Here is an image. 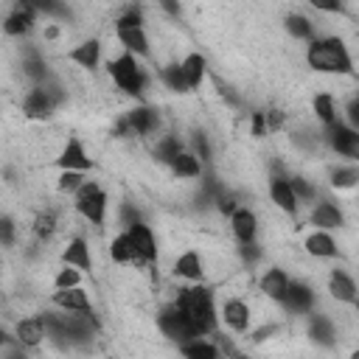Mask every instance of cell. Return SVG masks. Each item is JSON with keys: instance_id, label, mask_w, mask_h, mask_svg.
I'll list each match as a JSON object with an SVG mask.
<instances>
[{"instance_id": "8fae6325", "label": "cell", "mask_w": 359, "mask_h": 359, "mask_svg": "<svg viewBox=\"0 0 359 359\" xmlns=\"http://www.w3.org/2000/svg\"><path fill=\"white\" fill-rule=\"evenodd\" d=\"M127 124H129V129H135L140 135H149L158 127V112L149 110V107H138V110H132L127 115Z\"/></svg>"}, {"instance_id": "6da1fadb", "label": "cell", "mask_w": 359, "mask_h": 359, "mask_svg": "<svg viewBox=\"0 0 359 359\" xmlns=\"http://www.w3.org/2000/svg\"><path fill=\"white\" fill-rule=\"evenodd\" d=\"M177 309H183L186 317L194 323V328L202 334L214 332L216 325V314H214V297L205 286H194V289H183L177 297Z\"/></svg>"}, {"instance_id": "f546056e", "label": "cell", "mask_w": 359, "mask_h": 359, "mask_svg": "<svg viewBox=\"0 0 359 359\" xmlns=\"http://www.w3.org/2000/svg\"><path fill=\"white\" fill-rule=\"evenodd\" d=\"M309 334H312L317 343H332L334 328H332V323H328L325 317H314V320H312V328H309Z\"/></svg>"}, {"instance_id": "1f68e13d", "label": "cell", "mask_w": 359, "mask_h": 359, "mask_svg": "<svg viewBox=\"0 0 359 359\" xmlns=\"http://www.w3.org/2000/svg\"><path fill=\"white\" fill-rule=\"evenodd\" d=\"M286 28H289V34H292V37H301V40H306V37L312 34L309 20L301 17V14H292V17L286 20Z\"/></svg>"}, {"instance_id": "816d5d0a", "label": "cell", "mask_w": 359, "mask_h": 359, "mask_svg": "<svg viewBox=\"0 0 359 359\" xmlns=\"http://www.w3.org/2000/svg\"><path fill=\"white\" fill-rule=\"evenodd\" d=\"M6 340V334H3V328H0V343H3Z\"/></svg>"}, {"instance_id": "2e32d148", "label": "cell", "mask_w": 359, "mask_h": 359, "mask_svg": "<svg viewBox=\"0 0 359 359\" xmlns=\"http://www.w3.org/2000/svg\"><path fill=\"white\" fill-rule=\"evenodd\" d=\"M17 337H20V343H25V345H37V343L45 337V323H42V317L23 320V323L17 325Z\"/></svg>"}, {"instance_id": "7dc6e473", "label": "cell", "mask_w": 359, "mask_h": 359, "mask_svg": "<svg viewBox=\"0 0 359 359\" xmlns=\"http://www.w3.org/2000/svg\"><path fill=\"white\" fill-rule=\"evenodd\" d=\"M118 25H140V14L138 12H127L121 20H118Z\"/></svg>"}, {"instance_id": "4fadbf2b", "label": "cell", "mask_w": 359, "mask_h": 359, "mask_svg": "<svg viewBox=\"0 0 359 359\" xmlns=\"http://www.w3.org/2000/svg\"><path fill=\"white\" fill-rule=\"evenodd\" d=\"M118 40H121L135 53H146L149 51V42H146V34H143L140 25H118Z\"/></svg>"}, {"instance_id": "277c9868", "label": "cell", "mask_w": 359, "mask_h": 359, "mask_svg": "<svg viewBox=\"0 0 359 359\" xmlns=\"http://www.w3.org/2000/svg\"><path fill=\"white\" fill-rule=\"evenodd\" d=\"M76 208H79V214L84 219H90L93 225H101L104 222V211H107V197H104V191L96 183H82Z\"/></svg>"}, {"instance_id": "ba28073f", "label": "cell", "mask_w": 359, "mask_h": 359, "mask_svg": "<svg viewBox=\"0 0 359 359\" xmlns=\"http://www.w3.org/2000/svg\"><path fill=\"white\" fill-rule=\"evenodd\" d=\"M56 163L62 169H73V171H87L90 169V158L84 155V149H82V143L76 138L68 140V146L62 149V155H59Z\"/></svg>"}, {"instance_id": "d6a6232c", "label": "cell", "mask_w": 359, "mask_h": 359, "mask_svg": "<svg viewBox=\"0 0 359 359\" xmlns=\"http://www.w3.org/2000/svg\"><path fill=\"white\" fill-rule=\"evenodd\" d=\"M112 258H115V261H121V264L132 261V247H129L127 233H124V236H118L115 242H112Z\"/></svg>"}, {"instance_id": "60d3db41", "label": "cell", "mask_w": 359, "mask_h": 359, "mask_svg": "<svg viewBox=\"0 0 359 359\" xmlns=\"http://www.w3.org/2000/svg\"><path fill=\"white\" fill-rule=\"evenodd\" d=\"M53 225H56V219H53V214H45V216H40V219H37V236H42V238H48V236L53 233Z\"/></svg>"}, {"instance_id": "ffe728a7", "label": "cell", "mask_w": 359, "mask_h": 359, "mask_svg": "<svg viewBox=\"0 0 359 359\" xmlns=\"http://www.w3.org/2000/svg\"><path fill=\"white\" fill-rule=\"evenodd\" d=\"M332 295L337 297V301H345V304H354L356 301V286L348 275L343 273H334L332 275Z\"/></svg>"}, {"instance_id": "f35d334b", "label": "cell", "mask_w": 359, "mask_h": 359, "mask_svg": "<svg viewBox=\"0 0 359 359\" xmlns=\"http://www.w3.org/2000/svg\"><path fill=\"white\" fill-rule=\"evenodd\" d=\"M56 286H59V289L79 286V273H76V269H62V273L56 275Z\"/></svg>"}, {"instance_id": "d6986e66", "label": "cell", "mask_w": 359, "mask_h": 359, "mask_svg": "<svg viewBox=\"0 0 359 359\" xmlns=\"http://www.w3.org/2000/svg\"><path fill=\"white\" fill-rule=\"evenodd\" d=\"M312 222H314V225H320V227H340V225H343V214L337 211L334 205L323 202V205H317V208H314Z\"/></svg>"}, {"instance_id": "9c48e42d", "label": "cell", "mask_w": 359, "mask_h": 359, "mask_svg": "<svg viewBox=\"0 0 359 359\" xmlns=\"http://www.w3.org/2000/svg\"><path fill=\"white\" fill-rule=\"evenodd\" d=\"M284 304L292 309V312H309L314 306V295L309 286L304 284H289L286 286V295H284Z\"/></svg>"}, {"instance_id": "e0dca14e", "label": "cell", "mask_w": 359, "mask_h": 359, "mask_svg": "<svg viewBox=\"0 0 359 359\" xmlns=\"http://www.w3.org/2000/svg\"><path fill=\"white\" fill-rule=\"evenodd\" d=\"M225 320L236 328V332H247L250 325V309L242 301H227L225 304Z\"/></svg>"}, {"instance_id": "d590c367", "label": "cell", "mask_w": 359, "mask_h": 359, "mask_svg": "<svg viewBox=\"0 0 359 359\" xmlns=\"http://www.w3.org/2000/svg\"><path fill=\"white\" fill-rule=\"evenodd\" d=\"M25 73L34 76V79H45V65H42V59H40L37 53H28V59H25Z\"/></svg>"}, {"instance_id": "7402d4cb", "label": "cell", "mask_w": 359, "mask_h": 359, "mask_svg": "<svg viewBox=\"0 0 359 359\" xmlns=\"http://www.w3.org/2000/svg\"><path fill=\"white\" fill-rule=\"evenodd\" d=\"M65 264L71 267H79V269H90V253H87V245L82 242V238H73L71 247L65 250Z\"/></svg>"}, {"instance_id": "b9f144b4", "label": "cell", "mask_w": 359, "mask_h": 359, "mask_svg": "<svg viewBox=\"0 0 359 359\" xmlns=\"http://www.w3.org/2000/svg\"><path fill=\"white\" fill-rule=\"evenodd\" d=\"M216 208H219L222 214H233V211H236V199H233L230 194L219 191V194H216Z\"/></svg>"}, {"instance_id": "f907efd6", "label": "cell", "mask_w": 359, "mask_h": 359, "mask_svg": "<svg viewBox=\"0 0 359 359\" xmlns=\"http://www.w3.org/2000/svg\"><path fill=\"white\" fill-rule=\"evenodd\" d=\"M351 121H354V124H359V104H356V101L351 104Z\"/></svg>"}, {"instance_id": "4316f807", "label": "cell", "mask_w": 359, "mask_h": 359, "mask_svg": "<svg viewBox=\"0 0 359 359\" xmlns=\"http://www.w3.org/2000/svg\"><path fill=\"white\" fill-rule=\"evenodd\" d=\"M171 166H174V174H180V177H197L202 169H199V160L194 158V155H183L180 152L174 160H171Z\"/></svg>"}, {"instance_id": "4dcf8cb0", "label": "cell", "mask_w": 359, "mask_h": 359, "mask_svg": "<svg viewBox=\"0 0 359 359\" xmlns=\"http://www.w3.org/2000/svg\"><path fill=\"white\" fill-rule=\"evenodd\" d=\"M180 152H183V149H180V140H177V138H163V140L158 143V152H155V155H158L160 160L171 163V160L180 155Z\"/></svg>"}, {"instance_id": "f6af8a7d", "label": "cell", "mask_w": 359, "mask_h": 359, "mask_svg": "<svg viewBox=\"0 0 359 359\" xmlns=\"http://www.w3.org/2000/svg\"><path fill=\"white\" fill-rule=\"evenodd\" d=\"M264 124H267L269 129H278V127L284 124V112H281V110H273V112H267V118H264Z\"/></svg>"}, {"instance_id": "cb8c5ba5", "label": "cell", "mask_w": 359, "mask_h": 359, "mask_svg": "<svg viewBox=\"0 0 359 359\" xmlns=\"http://www.w3.org/2000/svg\"><path fill=\"white\" fill-rule=\"evenodd\" d=\"M32 23H34V12L32 9H20V12H14L9 20H6V34H25L28 28H32Z\"/></svg>"}, {"instance_id": "83f0119b", "label": "cell", "mask_w": 359, "mask_h": 359, "mask_svg": "<svg viewBox=\"0 0 359 359\" xmlns=\"http://www.w3.org/2000/svg\"><path fill=\"white\" fill-rule=\"evenodd\" d=\"M314 112L323 124H334L337 121V110H334V99L332 96H317L314 99Z\"/></svg>"}, {"instance_id": "c3c4849f", "label": "cell", "mask_w": 359, "mask_h": 359, "mask_svg": "<svg viewBox=\"0 0 359 359\" xmlns=\"http://www.w3.org/2000/svg\"><path fill=\"white\" fill-rule=\"evenodd\" d=\"M264 127H267V124H264V115L256 112V115H253V135H264Z\"/></svg>"}, {"instance_id": "e575fe53", "label": "cell", "mask_w": 359, "mask_h": 359, "mask_svg": "<svg viewBox=\"0 0 359 359\" xmlns=\"http://www.w3.org/2000/svg\"><path fill=\"white\" fill-rule=\"evenodd\" d=\"M79 186H82V174L73 171V169H65V174L59 177V188H62V191H76Z\"/></svg>"}, {"instance_id": "ee69618b", "label": "cell", "mask_w": 359, "mask_h": 359, "mask_svg": "<svg viewBox=\"0 0 359 359\" xmlns=\"http://www.w3.org/2000/svg\"><path fill=\"white\" fill-rule=\"evenodd\" d=\"M121 219H124V225L129 227V225H138V222H140V214L135 211L132 205H124V208H121Z\"/></svg>"}, {"instance_id": "9a60e30c", "label": "cell", "mask_w": 359, "mask_h": 359, "mask_svg": "<svg viewBox=\"0 0 359 359\" xmlns=\"http://www.w3.org/2000/svg\"><path fill=\"white\" fill-rule=\"evenodd\" d=\"M233 233L238 236V242H253V236H256V216L250 211H233Z\"/></svg>"}, {"instance_id": "681fc988", "label": "cell", "mask_w": 359, "mask_h": 359, "mask_svg": "<svg viewBox=\"0 0 359 359\" xmlns=\"http://www.w3.org/2000/svg\"><path fill=\"white\" fill-rule=\"evenodd\" d=\"M160 6H163V9L169 12V14H174V17L180 14V6H177V0H160Z\"/></svg>"}, {"instance_id": "ac0fdd59", "label": "cell", "mask_w": 359, "mask_h": 359, "mask_svg": "<svg viewBox=\"0 0 359 359\" xmlns=\"http://www.w3.org/2000/svg\"><path fill=\"white\" fill-rule=\"evenodd\" d=\"M71 59L82 68H96L99 65V42L96 40L82 42L76 51H71Z\"/></svg>"}, {"instance_id": "bcb514c9", "label": "cell", "mask_w": 359, "mask_h": 359, "mask_svg": "<svg viewBox=\"0 0 359 359\" xmlns=\"http://www.w3.org/2000/svg\"><path fill=\"white\" fill-rule=\"evenodd\" d=\"M194 143H197V152L202 155V160H208V158H211V146H208V138H205L202 132H197Z\"/></svg>"}, {"instance_id": "603a6c76", "label": "cell", "mask_w": 359, "mask_h": 359, "mask_svg": "<svg viewBox=\"0 0 359 359\" xmlns=\"http://www.w3.org/2000/svg\"><path fill=\"white\" fill-rule=\"evenodd\" d=\"M183 73H186V79H188V87L194 90V87H199V82H202V73H205V59L199 56V53H191L183 65Z\"/></svg>"}, {"instance_id": "8d00e7d4", "label": "cell", "mask_w": 359, "mask_h": 359, "mask_svg": "<svg viewBox=\"0 0 359 359\" xmlns=\"http://www.w3.org/2000/svg\"><path fill=\"white\" fill-rule=\"evenodd\" d=\"M332 183H334L337 188H348V186L356 183V171H354V169H340V171H334Z\"/></svg>"}, {"instance_id": "d4e9b609", "label": "cell", "mask_w": 359, "mask_h": 359, "mask_svg": "<svg viewBox=\"0 0 359 359\" xmlns=\"http://www.w3.org/2000/svg\"><path fill=\"white\" fill-rule=\"evenodd\" d=\"M306 250H309L312 256H323V258H328V256H337V245H334L325 233H314V236H309Z\"/></svg>"}, {"instance_id": "7a4b0ae2", "label": "cell", "mask_w": 359, "mask_h": 359, "mask_svg": "<svg viewBox=\"0 0 359 359\" xmlns=\"http://www.w3.org/2000/svg\"><path fill=\"white\" fill-rule=\"evenodd\" d=\"M309 65L323 73H351V56L340 40H320L309 48Z\"/></svg>"}, {"instance_id": "8992f818", "label": "cell", "mask_w": 359, "mask_h": 359, "mask_svg": "<svg viewBox=\"0 0 359 359\" xmlns=\"http://www.w3.org/2000/svg\"><path fill=\"white\" fill-rule=\"evenodd\" d=\"M127 238H129V247H132V261H155V256H158L155 236H152V230H149L143 222L129 225Z\"/></svg>"}, {"instance_id": "484cf974", "label": "cell", "mask_w": 359, "mask_h": 359, "mask_svg": "<svg viewBox=\"0 0 359 359\" xmlns=\"http://www.w3.org/2000/svg\"><path fill=\"white\" fill-rule=\"evenodd\" d=\"M174 273H177V275H183V278H199V275H202L199 256H197V253L180 256V258H177V267H174Z\"/></svg>"}, {"instance_id": "f1b7e54d", "label": "cell", "mask_w": 359, "mask_h": 359, "mask_svg": "<svg viewBox=\"0 0 359 359\" xmlns=\"http://www.w3.org/2000/svg\"><path fill=\"white\" fill-rule=\"evenodd\" d=\"M163 82H166L171 90H177V93H186V90H191V87H188V79H186V73H183V68H180V65L166 68V71H163Z\"/></svg>"}, {"instance_id": "7c38bea8", "label": "cell", "mask_w": 359, "mask_h": 359, "mask_svg": "<svg viewBox=\"0 0 359 359\" xmlns=\"http://www.w3.org/2000/svg\"><path fill=\"white\" fill-rule=\"evenodd\" d=\"M286 286H289V278L281 273V269H269V273L261 278V292L269 295L273 301H284Z\"/></svg>"}, {"instance_id": "7bdbcfd3", "label": "cell", "mask_w": 359, "mask_h": 359, "mask_svg": "<svg viewBox=\"0 0 359 359\" xmlns=\"http://www.w3.org/2000/svg\"><path fill=\"white\" fill-rule=\"evenodd\" d=\"M309 3H312L314 9H323V12H340V9H343L340 0H309Z\"/></svg>"}, {"instance_id": "5bb4252c", "label": "cell", "mask_w": 359, "mask_h": 359, "mask_svg": "<svg viewBox=\"0 0 359 359\" xmlns=\"http://www.w3.org/2000/svg\"><path fill=\"white\" fill-rule=\"evenodd\" d=\"M23 107H25V112L32 115V118H48V115H51V110H53V101H51V96L45 93L42 87H37L34 93L25 99V104H23Z\"/></svg>"}, {"instance_id": "52a82bcc", "label": "cell", "mask_w": 359, "mask_h": 359, "mask_svg": "<svg viewBox=\"0 0 359 359\" xmlns=\"http://www.w3.org/2000/svg\"><path fill=\"white\" fill-rule=\"evenodd\" d=\"M328 143H332L340 155L354 158L356 149H359V135L354 129H348V127H343V124L334 121V124H328Z\"/></svg>"}, {"instance_id": "836d02e7", "label": "cell", "mask_w": 359, "mask_h": 359, "mask_svg": "<svg viewBox=\"0 0 359 359\" xmlns=\"http://www.w3.org/2000/svg\"><path fill=\"white\" fill-rule=\"evenodd\" d=\"M183 354L186 356H197V359H214L216 348L214 345H205V343H188V345H183Z\"/></svg>"}, {"instance_id": "5b68a950", "label": "cell", "mask_w": 359, "mask_h": 359, "mask_svg": "<svg viewBox=\"0 0 359 359\" xmlns=\"http://www.w3.org/2000/svg\"><path fill=\"white\" fill-rule=\"evenodd\" d=\"M160 328H163L166 337L177 340V343H188V340L199 337V332L194 328V323L186 317L183 309H177V306H174V309H166V312L160 314Z\"/></svg>"}, {"instance_id": "74e56055", "label": "cell", "mask_w": 359, "mask_h": 359, "mask_svg": "<svg viewBox=\"0 0 359 359\" xmlns=\"http://www.w3.org/2000/svg\"><path fill=\"white\" fill-rule=\"evenodd\" d=\"M289 188L295 191V197H304V199H312V197H314V188L306 183V180H301V177H295L292 183H289Z\"/></svg>"}, {"instance_id": "3957f363", "label": "cell", "mask_w": 359, "mask_h": 359, "mask_svg": "<svg viewBox=\"0 0 359 359\" xmlns=\"http://www.w3.org/2000/svg\"><path fill=\"white\" fill-rule=\"evenodd\" d=\"M110 73L124 93H132V96L143 93V76H140V68L135 65V56H129V53L118 56L115 62H110Z\"/></svg>"}, {"instance_id": "44dd1931", "label": "cell", "mask_w": 359, "mask_h": 359, "mask_svg": "<svg viewBox=\"0 0 359 359\" xmlns=\"http://www.w3.org/2000/svg\"><path fill=\"white\" fill-rule=\"evenodd\" d=\"M273 199L278 202V208H284V211L295 214V208H297V197H295V191L289 188L286 180H275V183H273Z\"/></svg>"}, {"instance_id": "ab89813d", "label": "cell", "mask_w": 359, "mask_h": 359, "mask_svg": "<svg viewBox=\"0 0 359 359\" xmlns=\"http://www.w3.org/2000/svg\"><path fill=\"white\" fill-rule=\"evenodd\" d=\"M0 242H3V245L14 242V222L6 219V216H0Z\"/></svg>"}, {"instance_id": "30bf717a", "label": "cell", "mask_w": 359, "mask_h": 359, "mask_svg": "<svg viewBox=\"0 0 359 359\" xmlns=\"http://www.w3.org/2000/svg\"><path fill=\"white\" fill-rule=\"evenodd\" d=\"M53 301H56V306H62V309H68V312H90V301H87V295H84L79 286L59 289Z\"/></svg>"}]
</instances>
